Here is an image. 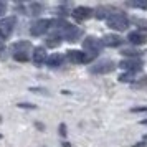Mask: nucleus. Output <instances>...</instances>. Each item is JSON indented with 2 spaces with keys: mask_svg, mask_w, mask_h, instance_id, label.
Listing matches in <instances>:
<instances>
[{
  "mask_svg": "<svg viewBox=\"0 0 147 147\" xmlns=\"http://www.w3.org/2000/svg\"><path fill=\"white\" fill-rule=\"evenodd\" d=\"M107 25L113 30L124 32L129 27V18L124 13H111V15H107Z\"/></svg>",
  "mask_w": 147,
  "mask_h": 147,
  "instance_id": "1",
  "label": "nucleus"
},
{
  "mask_svg": "<svg viewBox=\"0 0 147 147\" xmlns=\"http://www.w3.org/2000/svg\"><path fill=\"white\" fill-rule=\"evenodd\" d=\"M83 48H84V51H86L91 58H94V56H98V55L101 53L102 43H101V40H98V38L88 36V38H84V41H83Z\"/></svg>",
  "mask_w": 147,
  "mask_h": 147,
  "instance_id": "2",
  "label": "nucleus"
},
{
  "mask_svg": "<svg viewBox=\"0 0 147 147\" xmlns=\"http://www.w3.org/2000/svg\"><path fill=\"white\" fill-rule=\"evenodd\" d=\"M50 25H51V20L41 18V20L35 22L33 25H32V28H30V33L33 35V36H40V35L47 33L48 28H50Z\"/></svg>",
  "mask_w": 147,
  "mask_h": 147,
  "instance_id": "3",
  "label": "nucleus"
},
{
  "mask_svg": "<svg viewBox=\"0 0 147 147\" xmlns=\"http://www.w3.org/2000/svg\"><path fill=\"white\" fill-rule=\"evenodd\" d=\"M66 58H68L69 63H76V65H80V63H88V61L91 60L89 55H86L84 51H80V50H71V51H68Z\"/></svg>",
  "mask_w": 147,
  "mask_h": 147,
  "instance_id": "4",
  "label": "nucleus"
},
{
  "mask_svg": "<svg viewBox=\"0 0 147 147\" xmlns=\"http://www.w3.org/2000/svg\"><path fill=\"white\" fill-rule=\"evenodd\" d=\"M61 28H63V36H65L68 41H78V38L81 36V30L78 27H74V25L65 23Z\"/></svg>",
  "mask_w": 147,
  "mask_h": 147,
  "instance_id": "5",
  "label": "nucleus"
},
{
  "mask_svg": "<svg viewBox=\"0 0 147 147\" xmlns=\"http://www.w3.org/2000/svg\"><path fill=\"white\" fill-rule=\"evenodd\" d=\"M15 23H17L15 17H8V18H2L0 20V33L3 35V38L10 36V33L15 28Z\"/></svg>",
  "mask_w": 147,
  "mask_h": 147,
  "instance_id": "6",
  "label": "nucleus"
},
{
  "mask_svg": "<svg viewBox=\"0 0 147 147\" xmlns=\"http://www.w3.org/2000/svg\"><path fill=\"white\" fill-rule=\"evenodd\" d=\"M114 68H116L114 61L104 60V61H99V63H96V65L91 68V71H93V73H98V74H104V73H111Z\"/></svg>",
  "mask_w": 147,
  "mask_h": 147,
  "instance_id": "7",
  "label": "nucleus"
},
{
  "mask_svg": "<svg viewBox=\"0 0 147 147\" xmlns=\"http://www.w3.org/2000/svg\"><path fill=\"white\" fill-rule=\"evenodd\" d=\"M119 68H122V69H127L129 73L140 71V69H142V61L137 60V58H132V60H122V61L119 63Z\"/></svg>",
  "mask_w": 147,
  "mask_h": 147,
  "instance_id": "8",
  "label": "nucleus"
},
{
  "mask_svg": "<svg viewBox=\"0 0 147 147\" xmlns=\"http://www.w3.org/2000/svg\"><path fill=\"white\" fill-rule=\"evenodd\" d=\"M122 38H121L119 35H106L101 43H102V47H109V48H116V47H121L122 45Z\"/></svg>",
  "mask_w": 147,
  "mask_h": 147,
  "instance_id": "9",
  "label": "nucleus"
},
{
  "mask_svg": "<svg viewBox=\"0 0 147 147\" xmlns=\"http://www.w3.org/2000/svg\"><path fill=\"white\" fill-rule=\"evenodd\" d=\"M73 15L76 20H86V18H89L93 15V10L89 7H78L73 10Z\"/></svg>",
  "mask_w": 147,
  "mask_h": 147,
  "instance_id": "10",
  "label": "nucleus"
},
{
  "mask_svg": "<svg viewBox=\"0 0 147 147\" xmlns=\"http://www.w3.org/2000/svg\"><path fill=\"white\" fill-rule=\"evenodd\" d=\"M33 63L41 66L43 63H47V51L43 48H35L33 50Z\"/></svg>",
  "mask_w": 147,
  "mask_h": 147,
  "instance_id": "11",
  "label": "nucleus"
},
{
  "mask_svg": "<svg viewBox=\"0 0 147 147\" xmlns=\"http://www.w3.org/2000/svg\"><path fill=\"white\" fill-rule=\"evenodd\" d=\"M127 40H129L131 45H142V43H146V38H144V35L140 32H131L127 35Z\"/></svg>",
  "mask_w": 147,
  "mask_h": 147,
  "instance_id": "12",
  "label": "nucleus"
},
{
  "mask_svg": "<svg viewBox=\"0 0 147 147\" xmlns=\"http://www.w3.org/2000/svg\"><path fill=\"white\" fill-rule=\"evenodd\" d=\"M63 56L61 55H58V53H55V55H51L50 58H47V65L50 68H58V66H61V63H63Z\"/></svg>",
  "mask_w": 147,
  "mask_h": 147,
  "instance_id": "13",
  "label": "nucleus"
},
{
  "mask_svg": "<svg viewBox=\"0 0 147 147\" xmlns=\"http://www.w3.org/2000/svg\"><path fill=\"white\" fill-rule=\"evenodd\" d=\"M30 48H32V45H30L28 41H18V43H15L13 47H12V51H13V53H18V51L27 53Z\"/></svg>",
  "mask_w": 147,
  "mask_h": 147,
  "instance_id": "14",
  "label": "nucleus"
},
{
  "mask_svg": "<svg viewBox=\"0 0 147 147\" xmlns=\"http://www.w3.org/2000/svg\"><path fill=\"white\" fill-rule=\"evenodd\" d=\"M60 43H61V35L60 33L51 35V36H48V40H47V45H48V47H51V48L58 47Z\"/></svg>",
  "mask_w": 147,
  "mask_h": 147,
  "instance_id": "15",
  "label": "nucleus"
},
{
  "mask_svg": "<svg viewBox=\"0 0 147 147\" xmlns=\"http://www.w3.org/2000/svg\"><path fill=\"white\" fill-rule=\"evenodd\" d=\"M13 60L15 61H20V63H25V61H28V53H23V51L13 53Z\"/></svg>",
  "mask_w": 147,
  "mask_h": 147,
  "instance_id": "16",
  "label": "nucleus"
},
{
  "mask_svg": "<svg viewBox=\"0 0 147 147\" xmlns=\"http://www.w3.org/2000/svg\"><path fill=\"white\" fill-rule=\"evenodd\" d=\"M127 5H131V7H136V8H147V0H137V2H129Z\"/></svg>",
  "mask_w": 147,
  "mask_h": 147,
  "instance_id": "17",
  "label": "nucleus"
},
{
  "mask_svg": "<svg viewBox=\"0 0 147 147\" xmlns=\"http://www.w3.org/2000/svg\"><path fill=\"white\" fill-rule=\"evenodd\" d=\"M121 53L124 55V56H132V58H137V56L140 55L139 51H137V50H129V48H124V50H122Z\"/></svg>",
  "mask_w": 147,
  "mask_h": 147,
  "instance_id": "18",
  "label": "nucleus"
},
{
  "mask_svg": "<svg viewBox=\"0 0 147 147\" xmlns=\"http://www.w3.org/2000/svg\"><path fill=\"white\" fill-rule=\"evenodd\" d=\"M134 80V73H124L119 76V81L121 83H131Z\"/></svg>",
  "mask_w": 147,
  "mask_h": 147,
  "instance_id": "19",
  "label": "nucleus"
},
{
  "mask_svg": "<svg viewBox=\"0 0 147 147\" xmlns=\"http://www.w3.org/2000/svg\"><path fill=\"white\" fill-rule=\"evenodd\" d=\"M41 10H43V5H40V3H33V5H30V15L40 13Z\"/></svg>",
  "mask_w": 147,
  "mask_h": 147,
  "instance_id": "20",
  "label": "nucleus"
},
{
  "mask_svg": "<svg viewBox=\"0 0 147 147\" xmlns=\"http://www.w3.org/2000/svg\"><path fill=\"white\" fill-rule=\"evenodd\" d=\"M96 17H98V18H107V8L99 7L96 10Z\"/></svg>",
  "mask_w": 147,
  "mask_h": 147,
  "instance_id": "21",
  "label": "nucleus"
},
{
  "mask_svg": "<svg viewBox=\"0 0 147 147\" xmlns=\"http://www.w3.org/2000/svg\"><path fill=\"white\" fill-rule=\"evenodd\" d=\"M132 113H147V106H139V107H132Z\"/></svg>",
  "mask_w": 147,
  "mask_h": 147,
  "instance_id": "22",
  "label": "nucleus"
},
{
  "mask_svg": "<svg viewBox=\"0 0 147 147\" xmlns=\"http://www.w3.org/2000/svg\"><path fill=\"white\" fill-rule=\"evenodd\" d=\"M136 23H137V25H142V28H144V30H147V22H146V20H140V18H136Z\"/></svg>",
  "mask_w": 147,
  "mask_h": 147,
  "instance_id": "23",
  "label": "nucleus"
},
{
  "mask_svg": "<svg viewBox=\"0 0 147 147\" xmlns=\"http://www.w3.org/2000/svg\"><path fill=\"white\" fill-rule=\"evenodd\" d=\"M5 10H7V3L5 2H0V17L5 13Z\"/></svg>",
  "mask_w": 147,
  "mask_h": 147,
  "instance_id": "24",
  "label": "nucleus"
},
{
  "mask_svg": "<svg viewBox=\"0 0 147 147\" xmlns=\"http://www.w3.org/2000/svg\"><path fill=\"white\" fill-rule=\"evenodd\" d=\"M139 86H147V78H142V81H139Z\"/></svg>",
  "mask_w": 147,
  "mask_h": 147,
  "instance_id": "25",
  "label": "nucleus"
},
{
  "mask_svg": "<svg viewBox=\"0 0 147 147\" xmlns=\"http://www.w3.org/2000/svg\"><path fill=\"white\" fill-rule=\"evenodd\" d=\"M132 147H147V144L146 142H139V144H136V146H132Z\"/></svg>",
  "mask_w": 147,
  "mask_h": 147,
  "instance_id": "26",
  "label": "nucleus"
},
{
  "mask_svg": "<svg viewBox=\"0 0 147 147\" xmlns=\"http://www.w3.org/2000/svg\"><path fill=\"white\" fill-rule=\"evenodd\" d=\"M0 58H2V60H3V58H5V50H3V48H2V50H0Z\"/></svg>",
  "mask_w": 147,
  "mask_h": 147,
  "instance_id": "27",
  "label": "nucleus"
},
{
  "mask_svg": "<svg viewBox=\"0 0 147 147\" xmlns=\"http://www.w3.org/2000/svg\"><path fill=\"white\" fill-rule=\"evenodd\" d=\"M60 129H61V136H65L66 132H65V126H63V124H61V127H60Z\"/></svg>",
  "mask_w": 147,
  "mask_h": 147,
  "instance_id": "28",
  "label": "nucleus"
},
{
  "mask_svg": "<svg viewBox=\"0 0 147 147\" xmlns=\"http://www.w3.org/2000/svg\"><path fill=\"white\" fill-rule=\"evenodd\" d=\"M3 40H5V38H3V35L0 33V43H2V41H3Z\"/></svg>",
  "mask_w": 147,
  "mask_h": 147,
  "instance_id": "29",
  "label": "nucleus"
}]
</instances>
